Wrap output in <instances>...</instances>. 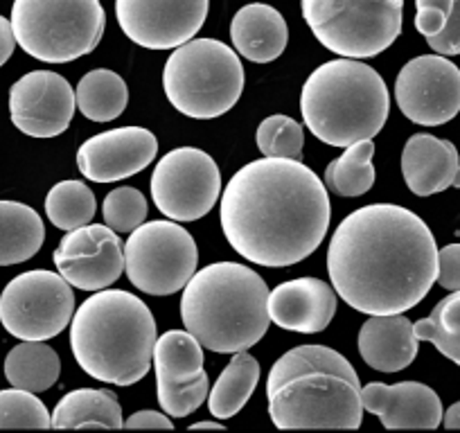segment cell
Masks as SVG:
<instances>
[{
  "label": "cell",
  "instance_id": "1",
  "mask_svg": "<svg viewBox=\"0 0 460 433\" xmlns=\"http://www.w3.org/2000/svg\"><path fill=\"white\" fill-rule=\"evenodd\" d=\"M336 294L370 316L404 314L424 300L438 278V246L409 208L364 206L348 215L327 249Z\"/></svg>",
  "mask_w": 460,
  "mask_h": 433
},
{
  "label": "cell",
  "instance_id": "2",
  "mask_svg": "<svg viewBox=\"0 0 460 433\" xmlns=\"http://www.w3.org/2000/svg\"><path fill=\"white\" fill-rule=\"evenodd\" d=\"M327 188L298 158H260L228 181L221 228L228 244L260 267H294L330 228Z\"/></svg>",
  "mask_w": 460,
  "mask_h": 433
},
{
  "label": "cell",
  "instance_id": "3",
  "mask_svg": "<svg viewBox=\"0 0 460 433\" xmlns=\"http://www.w3.org/2000/svg\"><path fill=\"white\" fill-rule=\"evenodd\" d=\"M269 415L278 429H359L364 402L357 370L327 346H298L273 364Z\"/></svg>",
  "mask_w": 460,
  "mask_h": 433
},
{
  "label": "cell",
  "instance_id": "4",
  "mask_svg": "<svg viewBox=\"0 0 460 433\" xmlns=\"http://www.w3.org/2000/svg\"><path fill=\"white\" fill-rule=\"evenodd\" d=\"M156 321L138 296L100 289L84 300L70 325V348L79 368L93 379L131 386L149 373Z\"/></svg>",
  "mask_w": 460,
  "mask_h": 433
},
{
  "label": "cell",
  "instance_id": "5",
  "mask_svg": "<svg viewBox=\"0 0 460 433\" xmlns=\"http://www.w3.org/2000/svg\"><path fill=\"white\" fill-rule=\"evenodd\" d=\"M181 318L208 350L219 355L249 350L262 341L271 323L267 282L244 264H210L183 287Z\"/></svg>",
  "mask_w": 460,
  "mask_h": 433
},
{
  "label": "cell",
  "instance_id": "6",
  "mask_svg": "<svg viewBox=\"0 0 460 433\" xmlns=\"http://www.w3.org/2000/svg\"><path fill=\"white\" fill-rule=\"evenodd\" d=\"M391 95L382 75L357 59L318 66L300 93L305 125L330 147L375 138L388 120Z\"/></svg>",
  "mask_w": 460,
  "mask_h": 433
},
{
  "label": "cell",
  "instance_id": "7",
  "mask_svg": "<svg viewBox=\"0 0 460 433\" xmlns=\"http://www.w3.org/2000/svg\"><path fill=\"white\" fill-rule=\"evenodd\" d=\"M163 88L176 111L194 120L228 113L244 91L235 50L217 39H190L174 48L163 70Z\"/></svg>",
  "mask_w": 460,
  "mask_h": 433
},
{
  "label": "cell",
  "instance_id": "8",
  "mask_svg": "<svg viewBox=\"0 0 460 433\" xmlns=\"http://www.w3.org/2000/svg\"><path fill=\"white\" fill-rule=\"evenodd\" d=\"M10 23L30 57L68 64L100 46L106 14L100 0H14Z\"/></svg>",
  "mask_w": 460,
  "mask_h": 433
},
{
  "label": "cell",
  "instance_id": "9",
  "mask_svg": "<svg viewBox=\"0 0 460 433\" xmlns=\"http://www.w3.org/2000/svg\"><path fill=\"white\" fill-rule=\"evenodd\" d=\"M314 37L348 59L382 55L402 34L404 0H300Z\"/></svg>",
  "mask_w": 460,
  "mask_h": 433
},
{
  "label": "cell",
  "instance_id": "10",
  "mask_svg": "<svg viewBox=\"0 0 460 433\" xmlns=\"http://www.w3.org/2000/svg\"><path fill=\"white\" fill-rule=\"evenodd\" d=\"M197 242L174 219L140 224L127 240V278L136 289L149 296L181 291L197 273Z\"/></svg>",
  "mask_w": 460,
  "mask_h": 433
},
{
  "label": "cell",
  "instance_id": "11",
  "mask_svg": "<svg viewBox=\"0 0 460 433\" xmlns=\"http://www.w3.org/2000/svg\"><path fill=\"white\" fill-rule=\"evenodd\" d=\"M75 294L61 273L34 269L7 282L0 294V323L21 341H48L68 328Z\"/></svg>",
  "mask_w": 460,
  "mask_h": 433
},
{
  "label": "cell",
  "instance_id": "12",
  "mask_svg": "<svg viewBox=\"0 0 460 433\" xmlns=\"http://www.w3.org/2000/svg\"><path fill=\"white\" fill-rule=\"evenodd\" d=\"M219 194L221 172L203 149H172L154 167L152 199L158 212L174 222H197L206 216Z\"/></svg>",
  "mask_w": 460,
  "mask_h": 433
},
{
  "label": "cell",
  "instance_id": "13",
  "mask_svg": "<svg viewBox=\"0 0 460 433\" xmlns=\"http://www.w3.org/2000/svg\"><path fill=\"white\" fill-rule=\"evenodd\" d=\"M400 111L420 127H438L460 113V70L445 55H422L400 70L395 82Z\"/></svg>",
  "mask_w": 460,
  "mask_h": 433
},
{
  "label": "cell",
  "instance_id": "14",
  "mask_svg": "<svg viewBox=\"0 0 460 433\" xmlns=\"http://www.w3.org/2000/svg\"><path fill=\"white\" fill-rule=\"evenodd\" d=\"M122 32L147 50H174L203 28L208 0H115Z\"/></svg>",
  "mask_w": 460,
  "mask_h": 433
},
{
  "label": "cell",
  "instance_id": "15",
  "mask_svg": "<svg viewBox=\"0 0 460 433\" xmlns=\"http://www.w3.org/2000/svg\"><path fill=\"white\" fill-rule=\"evenodd\" d=\"M55 267L75 289H106L125 271L120 237L104 224L68 231L55 251Z\"/></svg>",
  "mask_w": 460,
  "mask_h": 433
},
{
  "label": "cell",
  "instance_id": "16",
  "mask_svg": "<svg viewBox=\"0 0 460 433\" xmlns=\"http://www.w3.org/2000/svg\"><path fill=\"white\" fill-rule=\"evenodd\" d=\"M77 100L61 75L32 70L10 88V116L19 131L32 138H55L73 122Z\"/></svg>",
  "mask_w": 460,
  "mask_h": 433
},
{
  "label": "cell",
  "instance_id": "17",
  "mask_svg": "<svg viewBox=\"0 0 460 433\" xmlns=\"http://www.w3.org/2000/svg\"><path fill=\"white\" fill-rule=\"evenodd\" d=\"M158 152L156 136L143 127H122L88 138L77 152V167L88 181L115 183L143 172Z\"/></svg>",
  "mask_w": 460,
  "mask_h": 433
},
{
  "label": "cell",
  "instance_id": "18",
  "mask_svg": "<svg viewBox=\"0 0 460 433\" xmlns=\"http://www.w3.org/2000/svg\"><path fill=\"white\" fill-rule=\"evenodd\" d=\"M361 402L386 429H438L445 418L438 393L420 382H373L361 388Z\"/></svg>",
  "mask_w": 460,
  "mask_h": 433
},
{
  "label": "cell",
  "instance_id": "19",
  "mask_svg": "<svg viewBox=\"0 0 460 433\" xmlns=\"http://www.w3.org/2000/svg\"><path fill=\"white\" fill-rule=\"evenodd\" d=\"M336 314V291L318 278H298L269 294V316L291 332H323Z\"/></svg>",
  "mask_w": 460,
  "mask_h": 433
},
{
  "label": "cell",
  "instance_id": "20",
  "mask_svg": "<svg viewBox=\"0 0 460 433\" xmlns=\"http://www.w3.org/2000/svg\"><path fill=\"white\" fill-rule=\"evenodd\" d=\"M458 167V149L449 140L431 134H415L406 140L402 152V174L411 192L418 197H431L451 188Z\"/></svg>",
  "mask_w": 460,
  "mask_h": 433
},
{
  "label": "cell",
  "instance_id": "21",
  "mask_svg": "<svg viewBox=\"0 0 460 433\" xmlns=\"http://www.w3.org/2000/svg\"><path fill=\"white\" fill-rule=\"evenodd\" d=\"M359 355L379 373H400L418 357V337L413 323L404 314L370 316L361 325Z\"/></svg>",
  "mask_w": 460,
  "mask_h": 433
},
{
  "label": "cell",
  "instance_id": "22",
  "mask_svg": "<svg viewBox=\"0 0 460 433\" xmlns=\"http://www.w3.org/2000/svg\"><path fill=\"white\" fill-rule=\"evenodd\" d=\"M230 39L237 55L255 64L276 61L289 43V28L280 12L264 3L242 7L230 23Z\"/></svg>",
  "mask_w": 460,
  "mask_h": 433
},
{
  "label": "cell",
  "instance_id": "23",
  "mask_svg": "<svg viewBox=\"0 0 460 433\" xmlns=\"http://www.w3.org/2000/svg\"><path fill=\"white\" fill-rule=\"evenodd\" d=\"M46 240L37 210L19 201H0V267L32 260Z\"/></svg>",
  "mask_w": 460,
  "mask_h": 433
},
{
  "label": "cell",
  "instance_id": "24",
  "mask_svg": "<svg viewBox=\"0 0 460 433\" xmlns=\"http://www.w3.org/2000/svg\"><path fill=\"white\" fill-rule=\"evenodd\" d=\"M122 406L113 391H97V388H79L61 397L52 411V427L55 429H120Z\"/></svg>",
  "mask_w": 460,
  "mask_h": 433
},
{
  "label": "cell",
  "instance_id": "25",
  "mask_svg": "<svg viewBox=\"0 0 460 433\" xmlns=\"http://www.w3.org/2000/svg\"><path fill=\"white\" fill-rule=\"evenodd\" d=\"M260 379V364L255 357L242 350L235 352L224 373L215 382L212 391L208 393V409L217 420H228L240 413L246 402L253 395Z\"/></svg>",
  "mask_w": 460,
  "mask_h": 433
},
{
  "label": "cell",
  "instance_id": "26",
  "mask_svg": "<svg viewBox=\"0 0 460 433\" xmlns=\"http://www.w3.org/2000/svg\"><path fill=\"white\" fill-rule=\"evenodd\" d=\"M61 373L59 355L43 341H23L5 357V377L12 386L43 393L55 386Z\"/></svg>",
  "mask_w": 460,
  "mask_h": 433
},
{
  "label": "cell",
  "instance_id": "27",
  "mask_svg": "<svg viewBox=\"0 0 460 433\" xmlns=\"http://www.w3.org/2000/svg\"><path fill=\"white\" fill-rule=\"evenodd\" d=\"M77 109L93 122H111L120 118L129 102V88L118 73L97 68L84 75L75 91Z\"/></svg>",
  "mask_w": 460,
  "mask_h": 433
},
{
  "label": "cell",
  "instance_id": "28",
  "mask_svg": "<svg viewBox=\"0 0 460 433\" xmlns=\"http://www.w3.org/2000/svg\"><path fill=\"white\" fill-rule=\"evenodd\" d=\"M373 138L352 143L343 156L332 161L325 170V185L339 197H361L375 185L377 172L373 165Z\"/></svg>",
  "mask_w": 460,
  "mask_h": 433
},
{
  "label": "cell",
  "instance_id": "29",
  "mask_svg": "<svg viewBox=\"0 0 460 433\" xmlns=\"http://www.w3.org/2000/svg\"><path fill=\"white\" fill-rule=\"evenodd\" d=\"M156 375L174 382H190L203 373V346L188 330H170L154 343Z\"/></svg>",
  "mask_w": 460,
  "mask_h": 433
},
{
  "label": "cell",
  "instance_id": "30",
  "mask_svg": "<svg viewBox=\"0 0 460 433\" xmlns=\"http://www.w3.org/2000/svg\"><path fill=\"white\" fill-rule=\"evenodd\" d=\"M95 210V194L84 181H61L46 197L48 219H50L52 226L61 228L66 233L91 224Z\"/></svg>",
  "mask_w": 460,
  "mask_h": 433
},
{
  "label": "cell",
  "instance_id": "31",
  "mask_svg": "<svg viewBox=\"0 0 460 433\" xmlns=\"http://www.w3.org/2000/svg\"><path fill=\"white\" fill-rule=\"evenodd\" d=\"M418 341H429L440 355L460 366V289L442 298L431 316L413 323Z\"/></svg>",
  "mask_w": 460,
  "mask_h": 433
},
{
  "label": "cell",
  "instance_id": "32",
  "mask_svg": "<svg viewBox=\"0 0 460 433\" xmlns=\"http://www.w3.org/2000/svg\"><path fill=\"white\" fill-rule=\"evenodd\" d=\"M52 415L34 393L23 388L0 391V429H48Z\"/></svg>",
  "mask_w": 460,
  "mask_h": 433
},
{
  "label": "cell",
  "instance_id": "33",
  "mask_svg": "<svg viewBox=\"0 0 460 433\" xmlns=\"http://www.w3.org/2000/svg\"><path fill=\"white\" fill-rule=\"evenodd\" d=\"M258 149L267 158H300L305 147V131L294 118L269 116L258 127Z\"/></svg>",
  "mask_w": 460,
  "mask_h": 433
},
{
  "label": "cell",
  "instance_id": "34",
  "mask_svg": "<svg viewBox=\"0 0 460 433\" xmlns=\"http://www.w3.org/2000/svg\"><path fill=\"white\" fill-rule=\"evenodd\" d=\"M156 393L163 413H167L170 418H185L208 400L210 379H208L206 370L190 382H174V379L156 375Z\"/></svg>",
  "mask_w": 460,
  "mask_h": 433
},
{
  "label": "cell",
  "instance_id": "35",
  "mask_svg": "<svg viewBox=\"0 0 460 433\" xmlns=\"http://www.w3.org/2000/svg\"><path fill=\"white\" fill-rule=\"evenodd\" d=\"M102 216L106 226L113 228L115 233H134L147 219V199L140 190L122 185L106 194Z\"/></svg>",
  "mask_w": 460,
  "mask_h": 433
},
{
  "label": "cell",
  "instance_id": "36",
  "mask_svg": "<svg viewBox=\"0 0 460 433\" xmlns=\"http://www.w3.org/2000/svg\"><path fill=\"white\" fill-rule=\"evenodd\" d=\"M454 0H415V28L422 37H433L445 28Z\"/></svg>",
  "mask_w": 460,
  "mask_h": 433
},
{
  "label": "cell",
  "instance_id": "37",
  "mask_svg": "<svg viewBox=\"0 0 460 433\" xmlns=\"http://www.w3.org/2000/svg\"><path fill=\"white\" fill-rule=\"evenodd\" d=\"M427 43L438 55H460V0H454L445 28L433 37H427Z\"/></svg>",
  "mask_w": 460,
  "mask_h": 433
},
{
  "label": "cell",
  "instance_id": "38",
  "mask_svg": "<svg viewBox=\"0 0 460 433\" xmlns=\"http://www.w3.org/2000/svg\"><path fill=\"white\" fill-rule=\"evenodd\" d=\"M438 285L442 289H460V244H449L438 251Z\"/></svg>",
  "mask_w": 460,
  "mask_h": 433
},
{
  "label": "cell",
  "instance_id": "39",
  "mask_svg": "<svg viewBox=\"0 0 460 433\" xmlns=\"http://www.w3.org/2000/svg\"><path fill=\"white\" fill-rule=\"evenodd\" d=\"M125 427L129 429H172L170 415L158 413V411H138V413L131 415L129 420H125Z\"/></svg>",
  "mask_w": 460,
  "mask_h": 433
},
{
  "label": "cell",
  "instance_id": "40",
  "mask_svg": "<svg viewBox=\"0 0 460 433\" xmlns=\"http://www.w3.org/2000/svg\"><path fill=\"white\" fill-rule=\"evenodd\" d=\"M16 48V39H14V30H12V23L5 19V16H0V66H5L7 59L14 55Z\"/></svg>",
  "mask_w": 460,
  "mask_h": 433
},
{
  "label": "cell",
  "instance_id": "41",
  "mask_svg": "<svg viewBox=\"0 0 460 433\" xmlns=\"http://www.w3.org/2000/svg\"><path fill=\"white\" fill-rule=\"evenodd\" d=\"M442 424H445L447 429H460V402H456L454 406L447 409L445 418H442Z\"/></svg>",
  "mask_w": 460,
  "mask_h": 433
},
{
  "label": "cell",
  "instance_id": "42",
  "mask_svg": "<svg viewBox=\"0 0 460 433\" xmlns=\"http://www.w3.org/2000/svg\"><path fill=\"white\" fill-rule=\"evenodd\" d=\"M190 429H192V431H194V429H224V424L215 422V420H212V422H197V424H192Z\"/></svg>",
  "mask_w": 460,
  "mask_h": 433
},
{
  "label": "cell",
  "instance_id": "43",
  "mask_svg": "<svg viewBox=\"0 0 460 433\" xmlns=\"http://www.w3.org/2000/svg\"><path fill=\"white\" fill-rule=\"evenodd\" d=\"M451 188H460V167H458V172H456L454 183H451Z\"/></svg>",
  "mask_w": 460,
  "mask_h": 433
}]
</instances>
